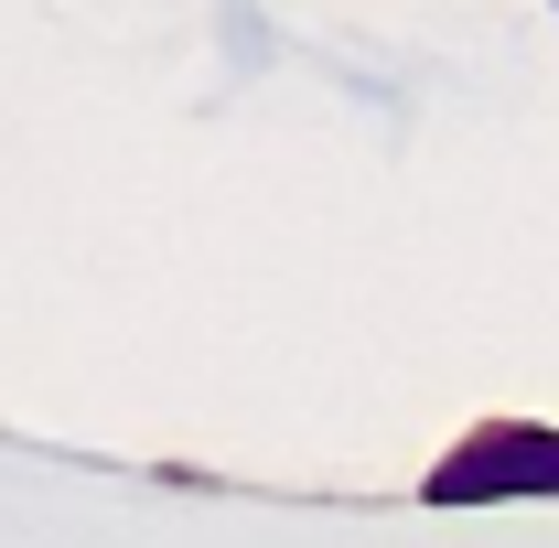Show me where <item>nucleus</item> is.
I'll use <instances>...</instances> for the list:
<instances>
[{
	"mask_svg": "<svg viewBox=\"0 0 559 548\" xmlns=\"http://www.w3.org/2000/svg\"><path fill=\"white\" fill-rule=\"evenodd\" d=\"M559 495V430L549 419H474L430 474H419V505L441 516H474V505H549Z\"/></svg>",
	"mask_w": 559,
	"mask_h": 548,
	"instance_id": "obj_1",
	"label": "nucleus"
},
{
	"mask_svg": "<svg viewBox=\"0 0 559 548\" xmlns=\"http://www.w3.org/2000/svg\"><path fill=\"white\" fill-rule=\"evenodd\" d=\"M549 11H559V0H549Z\"/></svg>",
	"mask_w": 559,
	"mask_h": 548,
	"instance_id": "obj_2",
	"label": "nucleus"
}]
</instances>
